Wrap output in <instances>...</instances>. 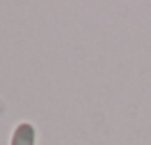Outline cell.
Returning a JSON list of instances; mask_svg holds the SVG:
<instances>
[{"mask_svg": "<svg viewBox=\"0 0 151 145\" xmlns=\"http://www.w3.org/2000/svg\"><path fill=\"white\" fill-rule=\"evenodd\" d=\"M33 139H35L33 126L21 124V126H17V130H15L14 139H12V145H33Z\"/></svg>", "mask_w": 151, "mask_h": 145, "instance_id": "cell-1", "label": "cell"}]
</instances>
